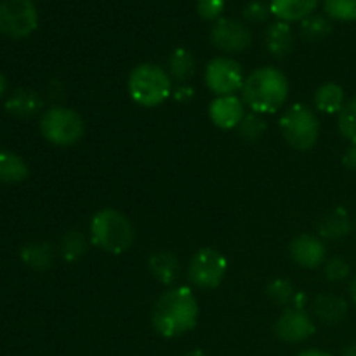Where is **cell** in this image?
<instances>
[{"mask_svg": "<svg viewBox=\"0 0 356 356\" xmlns=\"http://www.w3.org/2000/svg\"><path fill=\"white\" fill-rule=\"evenodd\" d=\"M211 42L222 52H242L252 44V33L242 21L221 17L212 26Z\"/></svg>", "mask_w": 356, "mask_h": 356, "instance_id": "obj_10", "label": "cell"}, {"mask_svg": "<svg viewBox=\"0 0 356 356\" xmlns=\"http://www.w3.org/2000/svg\"><path fill=\"white\" fill-rule=\"evenodd\" d=\"M325 277L329 282H343L350 277V264L343 257H332L325 263Z\"/></svg>", "mask_w": 356, "mask_h": 356, "instance_id": "obj_31", "label": "cell"}, {"mask_svg": "<svg viewBox=\"0 0 356 356\" xmlns=\"http://www.w3.org/2000/svg\"><path fill=\"white\" fill-rule=\"evenodd\" d=\"M353 229V221L346 209L337 207L323 216L318 222V233L325 240H341L348 236Z\"/></svg>", "mask_w": 356, "mask_h": 356, "instance_id": "obj_18", "label": "cell"}, {"mask_svg": "<svg viewBox=\"0 0 356 356\" xmlns=\"http://www.w3.org/2000/svg\"><path fill=\"white\" fill-rule=\"evenodd\" d=\"M21 259L33 270L45 271L52 266V249L49 243H30L21 250Z\"/></svg>", "mask_w": 356, "mask_h": 356, "instance_id": "obj_23", "label": "cell"}, {"mask_svg": "<svg viewBox=\"0 0 356 356\" xmlns=\"http://www.w3.org/2000/svg\"><path fill=\"white\" fill-rule=\"evenodd\" d=\"M315 332V322L305 309L287 308L275 323V336L287 344L305 343Z\"/></svg>", "mask_w": 356, "mask_h": 356, "instance_id": "obj_11", "label": "cell"}, {"mask_svg": "<svg viewBox=\"0 0 356 356\" xmlns=\"http://www.w3.org/2000/svg\"><path fill=\"white\" fill-rule=\"evenodd\" d=\"M350 298H351V301L356 305V275L351 278V282H350Z\"/></svg>", "mask_w": 356, "mask_h": 356, "instance_id": "obj_36", "label": "cell"}, {"mask_svg": "<svg viewBox=\"0 0 356 356\" xmlns=\"http://www.w3.org/2000/svg\"><path fill=\"white\" fill-rule=\"evenodd\" d=\"M264 45L273 58L282 59L291 54L294 47V37H292L291 24L285 21H277L270 24L264 33Z\"/></svg>", "mask_w": 356, "mask_h": 356, "instance_id": "obj_15", "label": "cell"}, {"mask_svg": "<svg viewBox=\"0 0 356 356\" xmlns=\"http://www.w3.org/2000/svg\"><path fill=\"white\" fill-rule=\"evenodd\" d=\"M40 132L56 146L76 145L83 138L86 124L75 110L66 106H52L42 115Z\"/></svg>", "mask_w": 356, "mask_h": 356, "instance_id": "obj_6", "label": "cell"}, {"mask_svg": "<svg viewBox=\"0 0 356 356\" xmlns=\"http://www.w3.org/2000/svg\"><path fill=\"white\" fill-rule=\"evenodd\" d=\"M280 131L291 148L298 152H308L318 141V117L306 104L294 103L280 117Z\"/></svg>", "mask_w": 356, "mask_h": 356, "instance_id": "obj_5", "label": "cell"}, {"mask_svg": "<svg viewBox=\"0 0 356 356\" xmlns=\"http://www.w3.org/2000/svg\"><path fill=\"white\" fill-rule=\"evenodd\" d=\"M40 94L31 89H16L6 101L7 113L17 118H30L42 110Z\"/></svg>", "mask_w": 356, "mask_h": 356, "instance_id": "obj_17", "label": "cell"}, {"mask_svg": "<svg viewBox=\"0 0 356 356\" xmlns=\"http://www.w3.org/2000/svg\"><path fill=\"white\" fill-rule=\"evenodd\" d=\"M245 75L238 61L232 58H214L205 68V86L216 96H235L242 90Z\"/></svg>", "mask_w": 356, "mask_h": 356, "instance_id": "obj_9", "label": "cell"}, {"mask_svg": "<svg viewBox=\"0 0 356 356\" xmlns=\"http://www.w3.org/2000/svg\"><path fill=\"white\" fill-rule=\"evenodd\" d=\"M291 257L298 266L315 270L325 263L327 250L322 240L313 235H298L289 245Z\"/></svg>", "mask_w": 356, "mask_h": 356, "instance_id": "obj_13", "label": "cell"}, {"mask_svg": "<svg viewBox=\"0 0 356 356\" xmlns=\"http://www.w3.org/2000/svg\"><path fill=\"white\" fill-rule=\"evenodd\" d=\"M343 165L350 170H356V145H350V148L344 152Z\"/></svg>", "mask_w": 356, "mask_h": 356, "instance_id": "obj_33", "label": "cell"}, {"mask_svg": "<svg viewBox=\"0 0 356 356\" xmlns=\"http://www.w3.org/2000/svg\"><path fill=\"white\" fill-rule=\"evenodd\" d=\"M148 270L152 277L162 285H172L176 284L177 277H179V261L172 252L167 250H159V252L152 254L148 259Z\"/></svg>", "mask_w": 356, "mask_h": 356, "instance_id": "obj_16", "label": "cell"}, {"mask_svg": "<svg viewBox=\"0 0 356 356\" xmlns=\"http://www.w3.org/2000/svg\"><path fill=\"white\" fill-rule=\"evenodd\" d=\"M320 0H271V13L285 23L302 21L312 16Z\"/></svg>", "mask_w": 356, "mask_h": 356, "instance_id": "obj_19", "label": "cell"}, {"mask_svg": "<svg viewBox=\"0 0 356 356\" xmlns=\"http://www.w3.org/2000/svg\"><path fill=\"white\" fill-rule=\"evenodd\" d=\"M209 117L216 127L232 131L238 127L245 117V106L243 101L236 96H218L209 106Z\"/></svg>", "mask_w": 356, "mask_h": 356, "instance_id": "obj_12", "label": "cell"}, {"mask_svg": "<svg viewBox=\"0 0 356 356\" xmlns=\"http://www.w3.org/2000/svg\"><path fill=\"white\" fill-rule=\"evenodd\" d=\"M3 92H6V76L0 73V97H2Z\"/></svg>", "mask_w": 356, "mask_h": 356, "instance_id": "obj_38", "label": "cell"}, {"mask_svg": "<svg viewBox=\"0 0 356 356\" xmlns=\"http://www.w3.org/2000/svg\"><path fill=\"white\" fill-rule=\"evenodd\" d=\"M197 61H195L193 52L184 47H177L170 52L169 61H167V70H169L170 79L184 83L195 75Z\"/></svg>", "mask_w": 356, "mask_h": 356, "instance_id": "obj_21", "label": "cell"}, {"mask_svg": "<svg viewBox=\"0 0 356 356\" xmlns=\"http://www.w3.org/2000/svg\"><path fill=\"white\" fill-rule=\"evenodd\" d=\"M294 294V285H292L291 280H285V278H277L266 287V296L270 298V301L278 306L291 305Z\"/></svg>", "mask_w": 356, "mask_h": 356, "instance_id": "obj_28", "label": "cell"}, {"mask_svg": "<svg viewBox=\"0 0 356 356\" xmlns=\"http://www.w3.org/2000/svg\"><path fill=\"white\" fill-rule=\"evenodd\" d=\"M341 356H356V343H351L350 346L344 348L343 355Z\"/></svg>", "mask_w": 356, "mask_h": 356, "instance_id": "obj_37", "label": "cell"}, {"mask_svg": "<svg viewBox=\"0 0 356 356\" xmlns=\"http://www.w3.org/2000/svg\"><path fill=\"white\" fill-rule=\"evenodd\" d=\"M197 298L190 287H170L156 299L152 312V325L159 336L176 339L195 329L198 322Z\"/></svg>", "mask_w": 356, "mask_h": 356, "instance_id": "obj_1", "label": "cell"}, {"mask_svg": "<svg viewBox=\"0 0 356 356\" xmlns=\"http://www.w3.org/2000/svg\"><path fill=\"white\" fill-rule=\"evenodd\" d=\"M325 13L337 21H356V0H323Z\"/></svg>", "mask_w": 356, "mask_h": 356, "instance_id": "obj_29", "label": "cell"}, {"mask_svg": "<svg viewBox=\"0 0 356 356\" xmlns=\"http://www.w3.org/2000/svg\"><path fill=\"white\" fill-rule=\"evenodd\" d=\"M271 6L266 3L264 0H252L245 6L243 9V17H245L249 23H264L268 17L271 16Z\"/></svg>", "mask_w": 356, "mask_h": 356, "instance_id": "obj_30", "label": "cell"}, {"mask_svg": "<svg viewBox=\"0 0 356 356\" xmlns=\"http://www.w3.org/2000/svg\"><path fill=\"white\" fill-rule=\"evenodd\" d=\"M337 127H339L341 136L351 145H356V96L346 101L343 110L337 117Z\"/></svg>", "mask_w": 356, "mask_h": 356, "instance_id": "obj_26", "label": "cell"}, {"mask_svg": "<svg viewBox=\"0 0 356 356\" xmlns=\"http://www.w3.org/2000/svg\"><path fill=\"white\" fill-rule=\"evenodd\" d=\"M127 89L136 104L143 108H155L165 103L172 94V79L162 66L141 63L132 68Z\"/></svg>", "mask_w": 356, "mask_h": 356, "instance_id": "obj_4", "label": "cell"}, {"mask_svg": "<svg viewBox=\"0 0 356 356\" xmlns=\"http://www.w3.org/2000/svg\"><path fill=\"white\" fill-rule=\"evenodd\" d=\"M195 96V90L191 89L190 86H179V89L176 90V92H174V99L176 101H190L191 97Z\"/></svg>", "mask_w": 356, "mask_h": 356, "instance_id": "obj_34", "label": "cell"}, {"mask_svg": "<svg viewBox=\"0 0 356 356\" xmlns=\"http://www.w3.org/2000/svg\"><path fill=\"white\" fill-rule=\"evenodd\" d=\"M228 261L219 250L205 247L193 254L188 266L190 282L198 289H216L225 280Z\"/></svg>", "mask_w": 356, "mask_h": 356, "instance_id": "obj_8", "label": "cell"}, {"mask_svg": "<svg viewBox=\"0 0 356 356\" xmlns=\"http://www.w3.org/2000/svg\"><path fill=\"white\" fill-rule=\"evenodd\" d=\"M289 80L275 66H263L250 73L242 87L243 104L254 113L271 115L280 110L289 97Z\"/></svg>", "mask_w": 356, "mask_h": 356, "instance_id": "obj_2", "label": "cell"}, {"mask_svg": "<svg viewBox=\"0 0 356 356\" xmlns=\"http://www.w3.org/2000/svg\"><path fill=\"white\" fill-rule=\"evenodd\" d=\"M184 356H207V355H205L202 350H191V351H188Z\"/></svg>", "mask_w": 356, "mask_h": 356, "instance_id": "obj_39", "label": "cell"}, {"mask_svg": "<svg viewBox=\"0 0 356 356\" xmlns=\"http://www.w3.org/2000/svg\"><path fill=\"white\" fill-rule=\"evenodd\" d=\"M89 236L97 249L118 256L131 249L136 233L127 216L117 209H101L90 219Z\"/></svg>", "mask_w": 356, "mask_h": 356, "instance_id": "obj_3", "label": "cell"}, {"mask_svg": "<svg viewBox=\"0 0 356 356\" xmlns=\"http://www.w3.org/2000/svg\"><path fill=\"white\" fill-rule=\"evenodd\" d=\"M348 302L341 296L336 294H320L313 301V315L318 318V322L327 325H336L341 323L348 315Z\"/></svg>", "mask_w": 356, "mask_h": 356, "instance_id": "obj_14", "label": "cell"}, {"mask_svg": "<svg viewBox=\"0 0 356 356\" xmlns=\"http://www.w3.org/2000/svg\"><path fill=\"white\" fill-rule=\"evenodd\" d=\"M28 165L16 153L0 149V181L2 183L16 184L26 179Z\"/></svg>", "mask_w": 356, "mask_h": 356, "instance_id": "obj_22", "label": "cell"}, {"mask_svg": "<svg viewBox=\"0 0 356 356\" xmlns=\"http://www.w3.org/2000/svg\"><path fill=\"white\" fill-rule=\"evenodd\" d=\"M59 252L66 263H76L87 252V238L79 229L66 233L59 243Z\"/></svg>", "mask_w": 356, "mask_h": 356, "instance_id": "obj_24", "label": "cell"}, {"mask_svg": "<svg viewBox=\"0 0 356 356\" xmlns=\"http://www.w3.org/2000/svg\"><path fill=\"white\" fill-rule=\"evenodd\" d=\"M344 104H346V94H344V89L339 83H323L315 92V106L322 113L339 115Z\"/></svg>", "mask_w": 356, "mask_h": 356, "instance_id": "obj_20", "label": "cell"}, {"mask_svg": "<svg viewBox=\"0 0 356 356\" xmlns=\"http://www.w3.org/2000/svg\"><path fill=\"white\" fill-rule=\"evenodd\" d=\"M38 26V13L33 0L0 2V33L9 38L30 37Z\"/></svg>", "mask_w": 356, "mask_h": 356, "instance_id": "obj_7", "label": "cell"}, {"mask_svg": "<svg viewBox=\"0 0 356 356\" xmlns=\"http://www.w3.org/2000/svg\"><path fill=\"white\" fill-rule=\"evenodd\" d=\"M198 16L205 21H218L225 10V0H198Z\"/></svg>", "mask_w": 356, "mask_h": 356, "instance_id": "obj_32", "label": "cell"}, {"mask_svg": "<svg viewBox=\"0 0 356 356\" xmlns=\"http://www.w3.org/2000/svg\"><path fill=\"white\" fill-rule=\"evenodd\" d=\"M330 31H332V24L325 16H320V14H312L301 21V35L309 42L322 40L329 37Z\"/></svg>", "mask_w": 356, "mask_h": 356, "instance_id": "obj_25", "label": "cell"}, {"mask_svg": "<svg viewBox=\"0 0 356 356\" xmlns=\"http://www.w3.org/2000/svg\"><path fill=\"white\" fill-rule=\"evenodd\" d=\"M266 129H268V124H266V120L263 118V115L254 113V111L252 113L245 115V117H243V120L240 122V125H238L240 136H242L245 141H250V143H254V141H257V139L263 138V134L266 132Z\"/></svg>", "mask_w": 356, "mask_h": 356, "instance_id": "obj_27", "label": "cell"}, {"mask_svg": "<svg viewBox=\"0 0 356 356\" xmlns=\"http://www.w3.org/2000/svg\"><path fill=\"white\" fill-rule=\"evenodd\" d=\"M298 356H330V355L325 353V351H320V350H305V351H301Z\"/></svg>", "mask_w": 356, "mask_h": 356, "instance_id": "obj_35", "label": "cell"}]
</instances>
